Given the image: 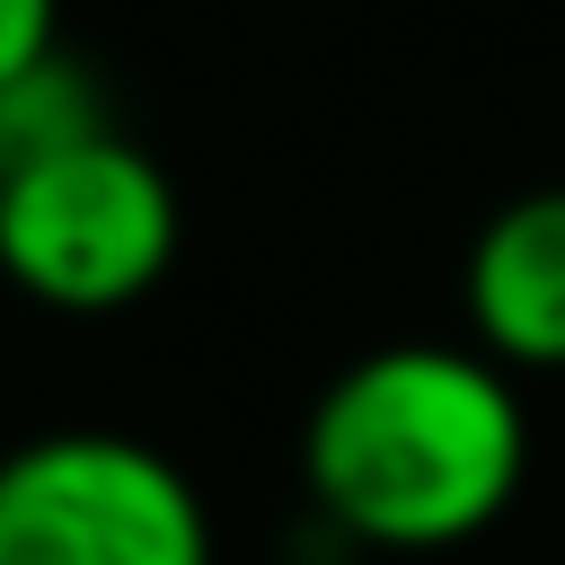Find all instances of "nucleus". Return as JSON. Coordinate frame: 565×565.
<instances>
[{
    "label": "nucleus",
    "instance_id": "1",
    "mask_svg": "<svg viewBox=\"0 0 565 565\" xmlns=\"http://www.w3.org/2000/svg\"><path fill=\"white\" fill-rule=\"evenodd\" d=\"M530 477V406L477 344H380L344 362L300 424L318 521L380 556L486 539Z\"/></svg>",
    "mask_w": 565,
    "mask_h": 565
},
{
    "label": "nucleus",
    "instance_id": "2",
    "mask_svg": "<svg viewBox=\"0 0 565 565\" xmlns=\"http://www.w3.org/2000/svg\"><path fill=\"white\" fill-rule=\"evenodd\" d=\"M177 238H185L177 185L124 132H88L71 150L0 168V274L35 309L62 318L132 309L177 265Z\"/></svg>",
    "mask_w": 565,
    "mask_h": 565
},
{
    "label": "nucleus",
    "instance_id": "3",
    "mask_svg": "<svg viewBox=\"0 0 565 565\" xmlns=\"http://www.w3.org/2000/svg\"><path fill=\"white\" fill-rule=\"evenodd\" d=\"M0 565H212V512L132 433H44L0 459Z\"/></svg>",
    "mask_w": 565,
    "mask_h": 565
},
{
    "label": "nucleus",
    "instance_id": "4",
    "mask_svg": "<svg viewBox=\"0 0 565 565\" xmlns=\"http://www.w3.org/2000/svg\"><path fill=\"white\" fill-rule=\"evenodd\" d=\"M459 300L486 362L565 371V185H530L477 230Z\"/></svg>",
    "mask_w": 565,
    "mask_h": 565
},
{
    "label": "nucleus",
    "instance_id": "5",
    "mask_svg": "<svg viewBox=\"0 0 565 565\" xmlns=\"http://www.w3.org/2000/svg\"><path fill=\"white\" fill-rule=\"evenodd\" d=\"M88 132H115V115H106V88H97V71L79 53L53 44L35 71H18L0 88V168L44 159V150H71Z\"/></svg>",
    "mask_w": 565,
    "mask_h": 565
},
{
    "label": "nucleus",
    "instance_id": "6",
    "mask_svg": "<svg viewBox=\"0 0 565 565\" xmlns=\"http://www.w3.org/2000/svg\"><path fill=\"white\" fill-rule=\"evenodd\" d=\"M53 18H62V0H0V88H9L18 71H35V62L62 44Z\"/></svg>",
    "mask_w": 565,
    "mask_h": 565
}]
</instances>
